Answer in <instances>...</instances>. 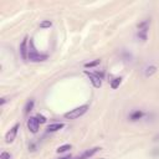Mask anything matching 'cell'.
Listing matches in <instances>:
<instances>
[{
  "instance_id": "obj_16",
  "label": "cell",
  "mask_w": 159,
  "mask_h": 159,
  "mask_svg": "<svg viewBox=\"0 0 159 159\" xmlns=\"http://www.w3.org/2000/svg\"><path fill=\"white\" fill-rule=\"evenodd\" d=\"M99 62H101V60H94V61H92V62L86 63V65H84V67H86V68H88V67H94V66H97Z\"/></svg>"
},
{
  "instance_id": "obj_9",
  "label": "cell",
  "mask_w": 159,
  "mask_h": 159,
  "mask_svg": "<svg viewBox=\"0 0 159 159\" xmlns=\"http://www.w3.org/2000/svg\"><path fill=\"white\" fill-rule=\"evenodd\" d=\"M63 125H65L63 123H52V124H50L47 127V132H56L58 129H62Z\"/></svg>"
},
{
  "instance_id": "obj_17",
  "label": "cell",
  "mask_w": 159,
  "mask_h": 159,
  "mask_svg": "<svg viewBox=\"0 0 159 159\" xmlns=\"http://www.w3.org/2000/svg\"><path fill=\"white\" fill-rule=\"evenodd\" d=\"M0 159H11V155L7 152H2L0 155Z\"/></svg>"
},
{
  "instance_id": "obj_3",
  "label": "cell",
  "mask_w": 159,
  "mask_h": 159,
  "mask_svg": "<svg viewBox=\"0 0 159 159\" xmlns=\"http://www.w3.org/2000/svg\"><path fill=\"white\" fill-rule=\"evenodd\" d=\"M27 58H29L30 61H34V62H40V61L46 60L47 56L39 53V52L35 50V47H34V42L30 41V47H29V56H27Z\"/></svg>"
},
{
  "instance_id": "obj_14",
  "label": "cell",
  "mask_w": 159,
  "mask_h": 159,
  "mask_svg": "<svg viewBox=\"0 0 159 159\" xmlns=\"http://www.w3.org/2000/svg\"><path fill=\"white\" fill-rule=\"evenodd\" d=\"M72 147H71V144H65V145H61V147H58L57 148V153H63V152H66V150H68V149H71Z\"/></svg>"
},
{
  "instance_id": "obj_8",
  "label": "cell",
  "mask_w": 159,
  "mask_h": 159,
  "mask_svg": "<svg viewBox=\"0 0 159 159\" xmlns=\"http://www.w3.org/2000/svg\"><path fill=\"white\" fill-rule=\"evenodd\" d=\"M99 149H101V148H98V147H94V148H92V149H88V150H86L82 155H80V157L76 158V159H88V158H91L92 155H94Z\"/></svg>"
},
{
  "instance_id": "obj_5",
  "label": "cell",
  "mask_w": 159,
  "mask_h": 159,
  "mask_svg": "<svg viewBox=\"0 0 159 159\" xmlns=\"http://www.w3.org/2000/svg\"><path fill=\"white\" fill-rule=\"evenodd\" d=\"M17 130H19V124H15L5 135V140L6 143H12L14 139L16 138V134H17Z\"/></svg>"
},
{
  "instance_id": "obj_1",
  "label": "cell",
  "mask_w": 159,
  "mask_h": 159,
  "mask_svg": "<svg viewBox=\"0 0 159 159\" xmlns=\"http://www.w3.org/2000/svg\"><path fill=\"white\" fill-rule=\"evenodd\" d=\"M148 29H149V20H143L137 26V36L140 41H145L148 36Z\"/></svg>"
},
{
  "instance_id": "obj_19",
  "label": "cell",
  "mask_w": 159,
  "mask_h": 159,
  "mask_svg": "<svg viewBox=\"0 0 159 159\" xmlns=\"http://www.w3.org/2000/svg\"><path fill=\"white\" fill-rule=\"evenodd\" d=\"M5 102H6V98H1V102H0V104H1V106H4V104H5Z\"/></svg>"
},
{
  "instance_id": "obj_2",
  "label": "cell",
  "mask_w": 159,
  "mask_h": 159,
  "mask_svg": "<svg viewBox=\"0 0 159 159\" xmlns=\"http://www.w3.org/2000/svg\"><path fill=\"white\" fill-rule=\"evenodd\" d=\"M87 109H88V106L87 104L80 106V107H77L75 109H71L70 112L65 113V118H67V119H76V118L81 117V116H83L87 112Z\"/></svg>"
},
{
  "instance_id": "obj_6",
  "label": "cell",
  "mask_w": 159,
  "mask_h": 159,
  "mask_svg": "<svg viewBox=\"0 0 159 159\" xmlns=\"http://www.w3.org/2000/svg\"><path fill=\"white\" fill-rule=\"evenodd\" d=\"M84 73L88 76V78H89V81L92 82V84L96 87V88H98V87H101V84H102V82H101V77H98L96 73H92V72H88L87 70L84 71Z\"/></svg>"
},
{
  "instance_id": "obj_7",
  "label": "cell",
  "mask_w": 159,
  "mask_h": 159,
  "mask_svg": "<svg viewBox=\"0 0 159 159\" xmlns=\"http://www.w3.org/2000/svg\"><path fill=\"white\" fill-rule=\"evenodd\" d=\"M20 53H21V57H22L24 60L27 58V56H29V50H27V37H25V39L22 40L21 45H20Z\"/></svg>"
},
{
  "instance_id": "obj_20",
  "label": "cell",
  "mask_w": 159,
  "mask_h": 159,
  "mask_svg": "<svg viewBox=\"0 0 159 159\" xmlns=\"http://www.w3.org/2000/svg\"><path fill=\"white\" fill-rule=\"evenodd\" d=\"M60 159H73V158H70V157H66V158H60ZM76 159V158H75Z\"/></svg>"
},
{
  "instance_id": "obj_12",
  "label": "cell",
  "mask_w": 159,
  "mask_h": 159,
  "mask_svg": "<svg viewBox=\"0 0 159 159\" xmlns=\"http://www.w3.org/2000/svg\"><path fill=\"white\" fill-rule=\"evenodd\" d=\"M34 104H35V102H34L32 99H30V101L26 103L25 108H24V109H25V111H24V113H25V114H27L30 111H32V108H34Z\"/></svg>"
},
{
  "instance_id": "obj_13",
  "label": "cell",
  "mask_w": 159,
  "mask_h": 159,
  "mask_svg": "<svg viewBox=\"0 0 159 159\" xmlns=\"http://www.w3.org/2000/svg\"><path fill=\"white\" fill-rule=\"evenodd\" d=\"M120 81H122V78L120 77H116V78H113L112 81H111V87L114 89V88H117L119 84H120Z\"/></svg>"
},
{
  "instance_id": "obj_11",
  "label": "cell",
  "mask_w": 159,
  "mask_h": 159,
  "mask_svg": "<svg viewBox=\"0 0 159 159\" xmlns=\"http://www.w3.org/2000/svg\"><path fill=\"white\" fill-rule=\"evenodd\" d=\"M143 116H144V113H143L142 111H139V109H138V111H134L133 113H130L129 118H130V120H133V122H134V120H138V119H140Z\"/></svg>"
},
{
  "instance_id": "obj_4",
  "label": "cell",
  "mask_w": 159,
  "mask_h": 159,
  "mask_svg": "<svg viewBox=\"0 0 159 159\" xmlns=\"http://www.w3.org/2000/svg\"><path fill=\"white\" fill-rule=\"evenodd\" d=\"M39 125H40V122L36 117H30L27 119V128L31 133H37L39 130Z\"/></svg>"
},
{
  "instance_id": "obj_21",
  "label": "cell",
  "mask_w": 159,
  "mask_h": 159,
  "mask_svg": "<svg viewBox=\"0 0 159 159\" xmlns=\"http://www.w3.org/2000/svg\"><path fill=\"white\" fill-rule=\"evenodd\" d=\"M102 159H103V158H102Z\"/></svg>"
},
{
  "instance_id": "obj_10",
  "label": "cell",
  "mask_w": 159,
  "mask_h": 159,
  "mask_svg": "<svg viewBox=\"0 0 159 159\" xmlns=\"http://www.w3.org/2000/svg\"><path fill=\"white\" fill-rule=\"evenodd\" d=\"M155 72H157V66H154V65H150V66H148V67L145 68V71H144V75H145V77H150V76H153Z\"/></svg>"
},
{
  "instance_id": "obj_15",
  "label": "cell",
  "mask_w": 159,
  "mask_h": 159,
  "mask_svg": "<svg viewBox=\"0 0 159 159\" xmlns=\"http://www.w3.org/2000/svg\"><path fill=\"white\" fill-rule=\"evenodd\" d=\"M52 25V22L50 21V20H43L41 24H40V27L41 29H46V27H50Z\"/></svg>"
},
{
  "instance_id": "obj_18",
  "label": "cell",
  "mask_w": 159,
  "mask_h": 159,
  "mask_svg": "<svg viewBox=\"0 0 159 159\" xmlns=\"http://www.w3.org/2000/svg\"><path fill=\"white\" fill-rule=\"evenodd\" d=\"M36 118L39 119V122H40V123H45V122H46V118H45L42 114H37V116H36Z\"/></svg>"
}]
</instances>
